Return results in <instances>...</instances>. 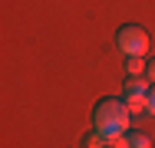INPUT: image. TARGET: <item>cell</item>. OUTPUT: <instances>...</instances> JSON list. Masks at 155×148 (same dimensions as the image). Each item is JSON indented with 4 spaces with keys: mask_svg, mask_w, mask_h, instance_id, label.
I'll use <instances>...</instances> for the list:
<instances>
[{
    "mask_svg": "<svg viewBox=\"0 0 155 148\" xmlns=\"http://www.w3.org/2000/svg\"><path fill=\"white\" fill-rule=\"evenodd\" d=\"M129 118H132V112H129V105H125L122 99H102L99 105L93 109V128L109 142V148L119 145L125 135V128H129Z\"/></svg>",
    "mask_w": 155,
    "mask_h": 148,
    "instance_id": "1",
    "label": "cell"
},
{
    "mask_svg": "<svg viewBox=\"0 0 155 148\" xmlns=\"http://www.w3.org/2000/svg\"><path fill=\"white\" fill-rule=\"evenodd\" d=\"M125 148H152V138L145 132H129L125 135Z\"/></svg>",
    "mask_w": 155,
    "mask_h": 148,
    "instance_id": "4",
    "label": "cell"
},
{
    "mask_svg": "<svg viewBox=\"0 0 155 148\" xmlns=\"http://www.w3.org/2000/svg\"><path fill=\"white\" fill-rule=\"evenodd\" d=\"M145 79H149V82L155 86V59H152V66H149V72H145Z\"/></svg>",
    "mask_w": 155,
    "mask_h": 148,
    "instance_id": "8",
    "label": "cell"
},
{
    "mask_svg": "<svg viewBox=\"0 0 155 148\" xmlns=\"http://www.w3.org/2000/svg\"><path fill=\"white\" fill-rule=\"evenodd\" d=\"M125 69H129V76H145V72H149V66L142 63V56H132V59H125Z\"/></svg>",
    "mask_w": 155,
    "mask_h": 148,
    "instance_id": "5",
    "label": "cell"
},
{
    "mask_svg": "<svg viewBox=\"0 0 155 148\" xmlns=\"http://www.w3.org/2000/svg\"><path fill=\"white\" fill-rule=\"evenodd\" d=\"M83 148H109V142H106V138H102V135H99V132L93 128V132L83 138Z\"/></svg>",
    "mask_w": 155,
    "mask_h": 148,
    "instance_id": "6",
    "label": "cell"
},
{
    "mask_svg": "<svg viewBox=\"0 0 155 148\" xmlns=\"http://www.w3.org/2000/svg\"><path fill=\"white\" fill-rule=\"evenodd\" d=\"M149 92H152V82L145 76H129V82L122 86V102L129 105V112H145V102H149Z\"/></svg>",
    "mask_w": 155,
    "mask_h": 148,
    "instance_id": "3",
    "label": "cell"
},
{
    "mask_svg": "<svg viewBox=\"0 0 155 148\" xmlns=\"http://www.w3.org/2000/svg\"><path fill=\"white\" fill-rule=\"evenodd\" d=\"M116 43H119V50H122L125 59L132 56H145L149 53V33L142 27H122L116 33Z\"/></svg>",
    "mask_w": 155,
    "mask_h": 148,
    "instance_id": "2",
    "label": "cell"
},
{
    "mask_svg": "<svg viewBox=\"0 0 155 148\" xmlns=\"http://www.w3.org/2000/svg\"><path fill=\"white\" fill-rule=\"evenodd\" d=\"M145 112H152V115H155V86H152V92H149V102H145Z\"/></svg>",
    "mask_w": 155,
    "mask_h": 148,
    "instance_id": "7",
    "label": "cell"
}]
</instances>
